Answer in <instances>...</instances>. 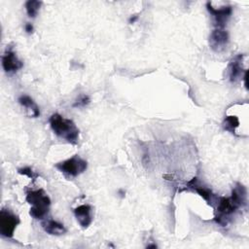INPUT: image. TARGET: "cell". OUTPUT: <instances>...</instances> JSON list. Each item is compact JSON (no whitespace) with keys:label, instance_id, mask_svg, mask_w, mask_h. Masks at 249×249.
Here are the masks:
<instances>
[{"label":"cell","instance_id":"cell-16","mask_svg":"<svg viewBox=\"0 0 249 249\" xmlns=\"http://www.w3.org/2000/svg\"><path fill=\"white\" fill-rule=\"evenodd\" d=\"M18 171L19 174L25 175V176L29 177L30 179H32V180H35V179L39 176V175H38L36 172H34L30 167H22V168H19Z\"/></svg>","mask_w":249,"mask_h":249},{"label":"cell","instance_id":"cell-12","mask_svg":"<svg viewBox=\"0 0 249 249\" xmlns=\"http://www.w3.org/2000/svg\"><path fill=\"white\" fill-rule=\"evenodd\" d=\"M18 103L24 107L26 109V111L28 112L29 116L33 117V118H37L40 116V110H39V107L38 105L34 102V100L28 96V95H20L18 99Z\"/></svg>","mask_w":249,"mask_h":249},{"label":"cell","instance_id":"cell-19","mask_svg":"<svg viewBox=\"0 0 249 249\" xmlns=\"http://www.w3.org/2000/svg\"><path fill=\"white\" fill-rule=\"evenodd\" d=\"M137 18H138L137 16H133V17H131V18H129V23H133V22L137 19Z\"/></svg>","mask_w":249,"mask_h":249},{"label":"cell","instance_id":"cell-2","mask_svg":"<svg viewBox=\"0 0 249 249\" xmlns=\"http://www.w3.org/2000/svg\"><path fill=\"white\" fill-rule=\"evenodd\" d=\"M51 128L60 138L65 139L71 144H77L79 140V128L72 120L66 119L61 115L53 114L49 120Z\"/></svg>","mask_w":249,"mask_h":249},{"label":"cell","instance_id":"cell-13","mask_svg":"<svg viewBox=\"0 0 249 249\" xmlns=\"http://www.w3.org/2000/svg\"><path fill=\"white\" fill-rule=\"evenodd\" d=\"M42 227L47 233L52 235H61L66 232L65 227L61 223L54 220H47L43 222Z\"/></svg>","mask_w":249,"mask_h":249},{"label":"cell","instance_id":"cell-15","mask_svg":"<svg viewBox=\"0 0 249 249\" xmlns=\"http://www.w3.org/2000/svg\"><path fill=\"white\" fill-rule=\"evenodd\" d=\"M42 5L41 1L37 0H29L25 3V9L28 17L30 18H35L40 10V7Z\"/></svg>","mask_w":249,"mask_h":249},{"label":"cell","instance_id":"cell-11","mask_svg":"<svg viewBox=\"0 0 249 249\" xmlns=\"http://www.w3.org/2000/svg\"><path fill=\"white\" fill-rule=\"evenodd\" d=\"M188 188L193 190L194 192L197 193L200 196H202L203 199H205L208 204H211L212 196H213V194H212L211 190L204 187V186H201L198 183V180H197L196 177H194L190 182H188Z\"/></svg>","mask_w":249,"mask_h":249},{"label":"cell","instance_id":"cell-14","mask_svg":"<svg viewBox=\"0 0 249 249\" xmlns=\"http://www.w3.org/2000/svg\"><path fill=\"white\" fill-rule=\"evenodd\" d=\"M238 125H239V120L236 116H228L225 118L223 123L224 129L231 133H235V129L236 127H238Z\"/></svg>","mask_w":249,"mask_h":249},{"label":"cell","instance_id":"cell-1","mask_svg":"<svg viewBox=\"0 0 249 249\" xmlns=\"http://www.w3.org/2000/svg\"><path fill=\"white\" fill-rule=\"evenodd\" d=\"M247 203V192L243 185L236 183L232 188L231 196L230 197L222 196L219 199L218 206L216 209L215 221L221 226H226L229 222L230 217L235 213V211L244 207Z\"/></svg>","mask_w":249,"mask_h":249},{"label":"cell","instance_id":"cell-17","mask_svg":"<svg viewBox=\"0 0 249 249\" xmlns=\"http://www.w3.org/2000/svg\"><path fill=\"white\" fill-rule=\"evenodd\" d=\"M89 101H90L89 97L88 95L83 94L74 102L73 106L74 107H85V106H87L89 103Z\"/></svg>","mask_w":249,"mask_h":249},{"label":"cell","instance_id":"cell-18","mask_svg":"<svg viewBox=\"0 0 249 249\" xmlns=\"http://www.w3.org/2000/svg\"><path fill=\"white\" fill-rule=\"evenodd\" d=\"M24 29H25V31H26L27 33H32V32H33V25H32L31 23L27 22V23H25Z\"/></svg>","mask_w":249,"mask_h":249},{"label":"cell","instance_id":"cell-4","mask_svg":"<svg viewBox=\"0 0 249 249\" xmlns=\"http://www.w3.org/2000/svg\"><path fill=\"white\" fill-rule=\"evenodd\" d=\"M55 167L68 177H76L87 169L88 162L79 156L75 155L70 159L57 162Z\"/></svg>","mask_w":249,"mask_h":249},{"label":"cell","instance_id":"cell-8","mask_svg":"<svg viewBox=\"0 0 249 249\" xmlns=\"http://www.w3.org/2000/svg\"><path fill=\"white\" fill-rule=\"evenodd\" d=\"M2 66L6 73H15L23 66V63L18 58L17 54L10 47L6 49L2 56Z\"/></svg>","mask_w":249,"mask_h":249},{"label":"cell","instance_id":"cell-3","mask_svg":"<svg viewBox=\"0 0 249 249\" xmlns=\"http://www.w3.org/2000/svg\"><path fill=\"white\" fill-rule=\"evenodd\" d=\"M26 201L31 205L29 214L34 219H43L49 212L51 199L44 192L39 189L26 194Z\"/></svg>","mask_w":249,"mask_h":249},{"label":"cell","instance_id":"cell-5","mask_svg":"<svg viewBox=\"0 0 249 249\" xmlns=\"http://www.w3.org/2000/svg\"><path fill=\"white\" fill-rule=\"evenodd\" d=\"M19 219L17 215L8 209H2L0 212V233L8 238L13 237Z\"/></svg>","mask_w":249,"mask_h":249},{"label":"cell","instance_id":"cell-10","mask_svg":"<svg viewBox=\"0 0 249 249\" xmlns=\"http://www.w3.org/2000/svg\"><path fill=\"white\" fill-rule=\"evenodd\" d=\"M74 215L80 224V226L84 229L88 228L92 221L91 217V207L89 204H82L74 209Z\"/></svg>","mask_w":249,"mask_h":249},{"label":"cell","instance_id":"cell-9","mask_svg":"<svg viewBox=\"0 0 249 249\" xmlns=\"http://www.w3.org/2000/svg\"><path fill=\"white\" fill-rule=\"evenodd\" d=\"M243 56V54H237L231 60L229 64V78L231 83H236L240 79H242L241 77L243 75V72L246 71V69H243L242 65Z\"/></svg>","mask_w":249,"mask_h":249},{"label":"cell","instance_id":"cell-6","mask_svg":"<svg viewBox=\"0 0 249 249\" xmlns=\"http://www.w3.org/2000/svg\"><path fill=\"white\" fill-rule=\"evenodd\" d=\"M206 8L210 15L213 17L216 28H224L232 13V8L231 6H224L222 8L217 9L214 8L210 2L206 3Z\"/></svg>","mask_w":249,"mask_h":249},{"label":"cell","instance_id":"cell-7","mask_svg":"<svg viewBox=\"0 0 249 249\" xmlns=\"http://www.w3.org/2000/svg\"><path fill=\"white\" fill-rule=\"evenodd\" d=\"M229 44V34L224 28H215L209 36V46L216 52H223Z\"/></svg>","mask_w":249,"mask_h":249}]
</instances>
